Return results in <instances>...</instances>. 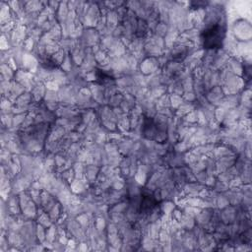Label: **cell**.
<instances>
[{
	"label": "cell",
	"mask_w": 252,
	"mask_h": 252,
	"mask_svg": "<svg viewBox=\"0 0 252 252\" xmlns=\"http://www.w3.org/2000/svg\"><path fill=\"white\" fill-rule=\"evenodd\" d=\"M225 37V28L221 24H212L201 32V41L207 49H217L222 46Z\"/></svg>",
	"instance_id": "6da1fadb"
},
{
	"label": "cell",
	"mask_w": 252,
	"mask_h": 252,
	"mask_svg": "<svg viewBox=\"0 0 252 252\" xmlns=\"http://www.w3.org/2000/svg\"><path fill=\"white\" fill-rule=\"evenodd\" d=\"M143 134L150 140H158L161 134H164V131L160 129L153 118L146 117L143 124Z\"/></svg>",
	"instance_id": "3957f363"
},
{
	"label": "cell",
	"mask_w": 252,
	"mask_h": 252,
	"mask_svg": "<svg viewBox=\"0 0 252 252\" xmlns=\"http://www.w3.org/2000/svg\"><path fill=\"white\" fill-rule=\"evenodd\" d=\"M158 198L154 193L150 191H143L141 193V200L139 204L140 213H152L158 207Z\"/></svg>",
	"instance_id": "7a4b0ae2"
}]
</instances>
